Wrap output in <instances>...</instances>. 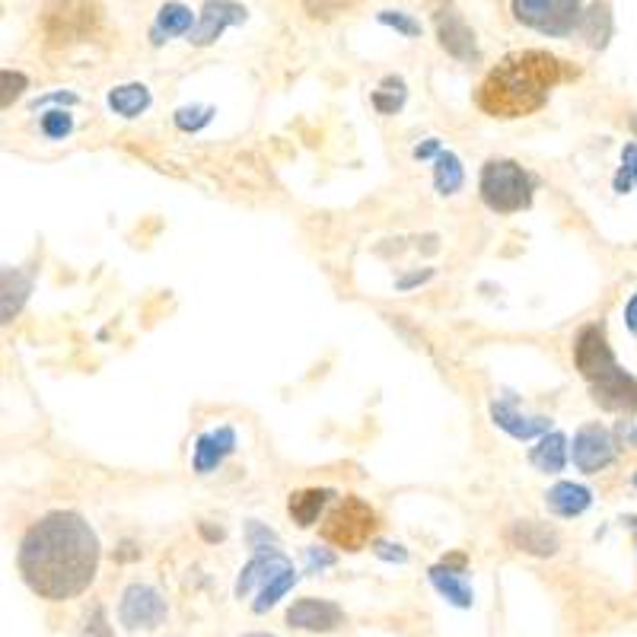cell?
Wrapping results in <instances>:
<instances>
[{
	"instance_id": "32",
	"label": "cell",
	"mask_w": 637,
	"mask_h": 637,
	"mask_svg": "<svg viewBox=\"0 0 637 637\" xmlns=\"http://www.w3.org/2000/svg\"><path fill=\"white\" fill-rule=\"evenodd\" d=\"M214 118V109H201V106H185V109H179L176 112V125L182 128V131H198V128H204Z\"/></svg>"
},
{
	"instance_id": "35",
	"label": "cell",
	"mask_w": 637,
	"mask_h": 637,
	"mask_svg": "<svg viewBox=\"0 0 637 637\" xmlns=\"http://www.w3.org/2000/svg\"><path fill=\"white\" fill-rule=\"evenodd\" d=\"M373 555L383 558V561H392V564H405L408 561V552L399 545V542H373Z\"/></svg>"
},
{
	"instance_id": "20",
	"label": "cell",
	"mask_w": 637,
	"mask_h": 637,
	"mask_svg": "<svg viewBox=\"0 0 637 637\" xmlns=\"http://www.w3.org/2000/svg\"><path fill=\"white\" fill-rule=\"evenodd\" d=\"M427 577L446 602H453L456 609H472L475 593L466 583V577H462V571H453V567H446V564H434L427 571Z\"/></svg>"
},
{
	"instance_id": "43",
	"label": "cell",
	"mask_w": 637,
	"mask_h": 637,
	"mask_svg": "<svg viewBox=\"0 0 637 637\" xmlns=\"http://www.w3.org/2000/svg\"><path fill=\"white\" fill-rule=\"evenodd\" d=\"M440 564H446V567H453V571H462V574H466V555H462V552H456V555H446Z\"/></svg>"
},
{
	"instance_id": "19",
	"label": "cell",
	"mask_w": 637,
	"mask_h": 637,
	"mask_svg": "<svg viewBox=\"0 0 637 637\" xmlns=\"http://www.w3.org/2000/svg\"><path fill=\"white\" fill-rule=\"evenodd\" d=\"M329 497H335L332 488H300V491H290L287 497V513L290 520H294L300 529L316 526L319 513L329 504Z\"/></svg>"
},
{
	"instance_id": "34",
	"label": "cell",
	"mask_w": 637,
	"mask_h": 637,
	"mask_svg": "<svg viewBox=\"0 0 637 637\" xmlns=\"http://www.w3.org/2000/svg\"><path fill=\"white\" fill-rule=\"evenodd\" d=\"M0 83H4V109H10L29 86L26 74H20V71H4V74H0Z\"/></svg>"
},
{
	"instance_id": "4",
	"label": "cell",
	"mask_w": 637,
	"mask_h": 637,
	"mask_svg": "<svg viewBox=\"0 0 637 637\" xmlns=\"http://www.w3.org/2000/svg\"><path fill=\"white\" fill-rule=\"evenodd\" d=\"M478 188H481V201H485L494 214H516L532 204L536 179L513 160H488L485 169H481Z\"/></svg>"
},
{
	"instance_id": "40",
	"label": "cell",
	"mask_w": 637,
	"mask_h": 637,
	"mask_svg": "<svg viewBox=\"0 0 637 637\" xmlns=\"http://www.w3.org/2000/svg\"><path fill=\"white\" fill-rule=\"evenodd\" d=\"M137 558H141V548H137L131 539H125L122 545L115 548V561L118 564H128V561H137Z\"/></svg>"
},
{
	"instance_id": "2",
	"label": "cell",
	"mask_w": 637,
	"mask_h": 637,
	"mask_svg": "<svg viewBox=\"0 0 637 637\" xmlns=\"http://www.w3.org/2000/svg\"><path fill=\"white\" fill-rule=\"evenodd\" d=\"M580 71L552 51L542 48H526V51H510L497 67H491L488 77L481 80L475 102L478 109L491 118H526L539 112L555 86L564 80H574Z\"/></svg>"
},
{
	"instance_id": "22",
	"label": "cell",
	"mask_w": 637,
	"mask_h": 637,
	"mask_svg": "<svg viewBox=\"0 0 637 637\" xmlns=\"http://www.w3.org/2000/svg\"><path fill=\"white\" fill-rule=\"evenodd\" d=\"M529 462L545 475H558L567 466V437L561 430H552V434H542L539 446L529 450Z\"/></svg>"
},
{
	"instance_id": "37",
	"label": "cell",
	"mask_w": 637,
	"mask_h": 637,
	"mask_svg": "<svg viewBox=\"0 0 637 637\" xmlns=\"http://www.w3.org/2000/svg\"><path fill=\"white\" fill-rule=\"evenodd\" d=\"M306 558H309V571H322V567H332L335 564V555L325 552V548H306Z\"/></svg>"
},
{
	"instance_id": "41",
	"label": "cell",
	"mask_w": 637,
	"mask_h": 637,
	"mask_svg": "<svg viewBox=\"0 0 637 637\" xmlns=\"http://www.w3.org/2000/svg\"><path fill=\"white\" fill-rule=\"evenodd\" d=\"M625 325L631 335H637V294H631V300L625 303Z\"/></svg>"
},
{
	"instance_id": "25",
	"label": "cell",
	"mask_w": 637,
	"mask_h": 637,
	"mask_svg": "<svg viewBox=\"0 0 637 637\" xmlns=\"http://www.w3.org/2000/svg\"><path fill=\"white\" fill-rule=\"evenodd\" d=\"M580 36L587 39L590 48H606L612 36V13L609 4H593L580 20Z\"/></svg>"
},
{
	"instance_id": "1",
	"label": "cell",
	"mask_w": 637,
	"mask_h": 637,
	"mask_svg": "<svg viewBox=\"0 0 637 637\" xmlns=\"http://www.w3.org/2000/svg\"><path fill=\"white\" fill-rule=\"evenodd\" d=\"M99 555L96 529L80 513L51 510L23 532L16 567L39 599L67 602L93 587Z\"/></svg>"
},
{
	"instance_id": "36",
	"label": "cell",
	"mask_w": 637,
	"mask_h": 637,
	"mask_svg": "<svg viewBox=\"0 0 637 637\" xmlns=\"http://www.w3.org/2000/svg\"><path fill=\"white\" fill-rule=\"evenodd\" d=\"M86 634H96V637H112V631H109V622H106V609H102V606H96V609H93V615L86 618Z\"/></svg>"
},
{
	"instance_id": "6",
	"label": "cell",
	"mask_w": 637,
	"mask_h": 637,
	"mask_svg": "<svg viewBox=\"0 0 637 637\" xmlns=\"http://www.w3.org/2000/svg\"><path fill=\"white\" fill-rule=\"evenodd\" d=\"M513 16L542 36L561 39L580 29L583 4L580 0H513Z\"/></svg>"
},
{
	"instance_id": "14",
	"label": "cell",
	"mask_w": 637,
	"mask_h": 637,
	"mask_svg": "<svg viewBox=\"0 0 637 637\" xmlns=\"http://www.w3.org/2000/svg\"><path fill=\"white\" fill-rule=\"evenodd\" d=\"M507 542L516 552H526L532 558H555L561 552V536L545 523L536 520H516L507 529Z\"/></svg>"
},
{
	"instance_id": "18",
	"label": "cell",
	"mask_w": 637,
	"mask_h": 637,
	"mask_svg": "<svg viewBox=\"0 0 637 637\" xmlns=\"http://www.w3.org/2000/svg\"><path fill=\"white\" fill-rule=\"evenodd\" d=\"M590 504H593V491L587 485H574V481H558V485L545 494V507L555 516H564V520L590 510Z\"/></svg>"
},
{
	"instance_id": "39",
	"label": "cell",
	"mask_w": 637,
	"mask_h": 637,
	"mask_svg": "<svg viewBox=\"0 0 637 637\" xmlns=\"http://www.w3.org/2000/svg\"><path fill=\"white\" fill-rule=\"evenodd\" d=\"M434 274H437L434 268H424V271H415V274H405V278L395 281V287H399V290H411V287H418V284L430 281Z\"/></svg>"
},
{
	"instance_id": "29",
	"label": "cell",
	"mask_w": 637,
	"mask_h": 637,
	"mask_svg": "<svg viewBox=\"0 0 637 637\" xmlns=\"http://www.w3.org/2000/svg\"><path fill=\"white\" fill-rule=\"evenodd\" d=\"M615 192L618 195H628L631 188L637 185V144L631 141V144H625V150H622V169L615 172Z\"/></svg>"
},
{
	"instance_id": "30",
	"label": "cell",
	"mask_w": 637,
	"mask_h": 637,
	"mask_svg": "<svg viewBox=\"0 0 637 637\" xmlns=\"http://www.w3.org/2000/svg\"><path fill=\"white\" fill-rule=\"evenodd\" d=\"M39 128H42V134L48 137V141H64V137L74 131V118H71V112L55 109V112H45L42 115Z\"/></svg>"
},
{
	"instance_id": "28",
	"label": "cell",
	"mask_w": 637,
	"mask_h": 637,
	"mask_svg": "<svg viewBox=\"0 0 637 637\" xmlns=\"http://www.w3.org/2000/svg\"><path fill=\"white\" fill-rule=\"evenodd\" d=\"M300 577H297V571H287V574H281L278 580H271L268 587L258 593V599L252 602V612L255 615H265L268 609H274L281 602V596H287L290 590H294V583H297Z\"/></svg>"
},
{
	"instance_id": "44",
	"label": "cell",
	"mask_w": 637,
	"mask_h": 637,
	"mask_svg": "<svg viewBox=\"0 0 637 637\" xmlns=\"http://www.w3.org/2000/svg\"><path fill=\"white\" fill-rule=\"evenodd\" d=\"M198 529H201V536L208 539V542H220L223 539V529L217 526V529H211L208 523H198Z\"/></svg>"
},
{
	"instance_id": "16",
	"label": "cell",
	"mask_w": 637,
	"mask_h": 637,
	"mask_svg": "<svg viewBox=\"0 0 637 637\" xmlns=\"http://www.w3.org/2000/svg\"><path fill=\"white\" fill-rule=\"evenodd\" d=\"M236 450V430L230 424H223L217 430H208L195 440V453H192V466L198 475H211L223 459Z\"/></svg>"
},
{
	"instance_id": "38",
	"label": "cell",
	"mask_w": 637,
	"mask_h": 637,
	"mask_svg": "<svg viewBox=\"0 0 637 637\" xmlns=\"http://www.w3.org/2000/svg\"><path fill=\"white\" fill-rule=\"evenodd\" d=\"M615 437L622 440L631 450H637V421H618L615 424Z\"/></svg>"
},
{
	"instance_id": "11",
	"label": "cell",
	"mask_w": 637,
	"mask_h": 637,
	"mask_svg": "<svg viewBox=\"0 0 637 637\" xmlns=\"http://www.w3.org/2000/svg\"><path fill=\"white\" fill-rule=\"evenodd\" d=\"M287 625L297 631H309V634H329L344 625V609L332 599L306 596L287 609Z\"/></svg>"
},
{
	"instance_id": "15",
	"label": "cell",
	"mask_w": 637,
	"mask_h": 637,
	"mask_svg": "<svg viewBox=\"0 0 637 637\" xmlns=\"http://www.w3.org/2000/svg\"><path fill=\"white\" fill-rule=\"evenodd\" d=\"M287 571H294V564H290V558L284 552H278V548L255 552V558L243 567V571H239V580H236L233 593H236V599H246L255 583H262V590H265L271 580H278Z\"/></svg>"
},
{
	"instance_id": "45",
	"label": "cell",
	"mask_w": 637,
	"mask_h": 637,
	"mask_svg": "<svg viewBox=\"0 0 637 637\" xmlns=\"http://www.w3.org/2000/svg\"><path fill=\"white\" fill-rule=\"evenodd\" d=\"M628 125H631V134H634V141H637V112L631 115V122H628Z\"/></svg>"
},
{
	"instance_id": "47",
	"label": "cell",
	"mask_w": 637,
	"mask_h": 637,
	"mask_svg": "<svg viewBox=\"0 0 637 637\" xmlns=\"http://www.w3.org/2000/svg\"><path fill=\"white\" fill-rule=\"evenodd\" d=\"M631 481H634V488H637V472H634V478H631Z\"/></svg>"
},
{
	"instance_id": "21",
	"label": "cell",
	"mask_w": 637,
	"mask_h": 637,
	"mask_svg": "<svg viewBox=\"0 0 637 637\" xmlns=\"http://www.w3.org/2000/svg\"><path fill=\"white\" fill-rule=\"evenodd\" d=\"M192 29H195V13L185 4L169 0V4H163L160 13H157V23H153V29H150V39H153V45H163L172 36H188Z\"/></svg>"
},
{
	"instance_id": "17",
	"label": "cell",
	"mask_w": 637,
	"mask_h": 637,
	"mask_svg": "<svg viewBox=\"0 0 637 637\" xmlns=\"http://www.w3.org/2000/svg\"><path fill=\"white\" fill-rule=\"evenodd\" d=\"M491 421L501 430H507V434L516 437V440H532V437L548 434L545 418H526L510 402H491Z\"/></svg>"
},
{
	"instance_id": "8",
	"label": "cell",
	"mask_w": 637,
	"mask_h": 637,
	"mask_svg": "<svg viewBox=\"0 0 637 637\" xmlns=\"http://www.w3.org/2000/svg\"><path fill=\"white\" fill-rule=\"evenodd\" d=\"M574 364L580 370V376L587 383H593L596 376H602L606 370H612L618 360L612 354V344L606 338V325L602 322H590L583 325L574 338Z\"/></svg>"
},
{
	"instance_id": "23",
	"label": "cell",
	"mask_w": 637,
	"mask_h": 637,
	"mask_svg": "<svg viewBox=\"0 0 637 637\" xmlns=\"http://www.w3.org/2000/svg\"><path fill=\"white\" fill-rule=\"evenodd\" d=\"M150 90L144 83H125V86H112L109 90V109L122 118H137L141 112L150 109Z\"/></svg>"
},
{
	"instance_id": "9",
	"label": "cell",
	"mask_w": 637,
	"mask_h": 637,
	"mask_svg": "<svg viewBox=\"0 0 637 637\" xmlns=\"http://www.w3.org/2000/svg\"><path fill=\"white\" fill-rule=\"evenodd\" d=\"M571 459L583 475H596L602 469H609L615 462V437L609 427L602 424H583L574 434Z\"/></svg>"
},
{
	"instance_id": "5",
	"label": "cell",
	"mask_w": 637,
	"mask_h": 637,
	"mask_svg": "<svg viewBox=\"0 0 637 637\" xmlns=\"http://www.w3.org/2000/svg\"><path fill=\"white\" fill-rule=\"evenodd\" d=\"M42 26L48 45H74L96 32L99 7L93 0H55V4H48Z\"/></svg>"
},
{
	"instance_id": "3",
	"label": "cell",
	"mask_w": 637,
	"mask_h": 637,
	"mask_svg": "<svg viewBox=\"0 0 637 637\" xmlns=\"http://www.w3.org/2000/svg\"><path fill=\"white\" fill-rule=\"evenodd\" d=\"M376 529H380V516H376V510L364 501V497L344 494V497H338V504L325 513L319 536L329 545L341 548V552L354 555V552H364L370 545Z\"/></svg>"
},
{
	"instance_id": "26",
	"label": "cell",
	"mask_w": 637,
	"mask_h": 637,
	"mask_svg": "<svg viewBox=\"0 0 637 637\" xmlns=\"http://www.w3.org/2000/svg\"><path fill=\"white\" fill-rule=\"evenodd\" d=\"M32 294V281L20 268H4V322H13V316L20 313V306Z\"/></svg>"
},
{
	"instance_id": "12",
	"label": "cell",
	"mask_w": 637,
	"mask_h": 637,
	"mask_svg": "<svg viewBox=\"0 0 637 637\" xmlns=\"http://www.w3.org/2000/svg\"><path fill=\"white\" fill-rule=\"evenodd\" d=\"M239 23H246V7L233 4V0H208V4L201 7L195 29L188 32V42L198 48H208L223 36V29L239 26Z\"/></svg>"
},
{
	"instance_id": "7",
	"label": "cell",
	"mask_w": 637,
	"mask_h": 637,
	"mask_svg": "<svg viewBox=\"0 0 637 637\" xmlns=\"http://www.w3.org/2000/svg\"><path fill=\"white\" fill-rule=\"evenodd\" d=\"M166 599L160 596V590H153L150 583H131L122 593V602H118V622L125 628H160L166 622Z\"/></svg>"
},
{
	"instance_id": "31",
	"label": "cell",
	"mask_w": 637,
	"mask_h": 637,
	"mask_svg": "<svg viewBox=\"0 0 637 637\" xmlns=\"http://www.w3.org/2000/svg\"><path fill=\"white\" fill-rule=\"evenodd\" d=\"M376 20H380L383 26L399 29L402 36H408V39L421 36V23H418V20H411V16H408V13H402V10H380V13H376Z\"/></svg>"
},
{
	"instance_id": "42",
	"label": "cell",
	"mask_w": 637,
	"mask_h": 637,
	"mask_svg": "<svg viewBox=\"0 0 637 637\" xmlns=\"http://www.w3.org/2000/svg\"><path fill=\"white\" fill-rule=\"evenodd\" d=\"M437 153H440V141H437V137H430V141H427V144L415 147V157H418V160H427V157H437Z\"/></svg>"
},
{
	"instance_id": "10",
	"label": "cell",
	"mask_w": 637,
	"mask_h": 637,
	"mask_svg": "<svg viewBox=\"0 0 637 637\" xmlns=\"http://www.w3.org/2000/svg\"><path fill=\"white\" fill-rule=\"evenodd\" d=\"M593 402L618 415H637V376H631L622 364H615L590 383Z\"/></svg>"
},
{
	"instance_id": "13",
	"label": "cell",
	"mask_w": 637,
	"mask_h": 637,
	"mask_svg": "<svg viewBox=\"0 0 637 637\" xmlns=\"http://www.w3.org/2000/svg\"><path fill=\"white\" fill-rule=\"evenodd\" d=\"M437 39L446 55H453L456 61H475L478 58V45H475V32L472 26L462 20V13L453 7H443L437 13Z\"/></svg>"
},
{
	"instance_id": "33",
	"label": "cell",
	"mask_w": 637,
	"mask_h": 637,
	"mask_svg": "<svg viewBox=\"0 0 637 637\" xmlns=\"http://www.w3.org/2000/svg\"><path fill=\"white\" fill-rule=\"evenodd\" d=\"M246 542H249V548H255V552H268V548H278V536H274L271 529H265L258 520H249Z\"/></svg>"
},
{
	"instance_id": "46",
	"label": "cell",
	"mask_w": 637,
	"mask_h": 637,
	"mask_svg": "<svg viewBox=\"0 0 637 637\" xmlns=\"http://www.w3.org/2000/svg\"><path fill=\"white\" fill-rule=\"evenodd\" d=\"M246 637H274V634H246Z\"/></svg>"
},
{
	"instance_id": "24",
	"label": "cell",
	"mask_w": 637,
	"mask_h": 637,
	"mask_svg": "<svg viewBox=\"0 0 637 637\" xmlns=\"http://www.w3.org/2000/svg\"><path fill=\"white\" fill-rule=\"evenodd\" d=\"M462 182H466V172H462V163L453 150H440L434 157V188L446 198V195H456Z\"/></svg>"
},
{
	"instance_id": "27",
	"label": "cell",
	"mask_w": 637,
	"mask_h": 637,
	"mask_svg": "<svg viewBox=\"0 0 637 637\" xmlns=\"http://www.w3.org/2000/svg\"><path fill=\"white\" fill-rule=\"evenodd\" d=\"M405 99H408V90L402 77H386L380 83V90H373V106L383 115H395L405 106Z\"/></svg>"
}]
</instances>
